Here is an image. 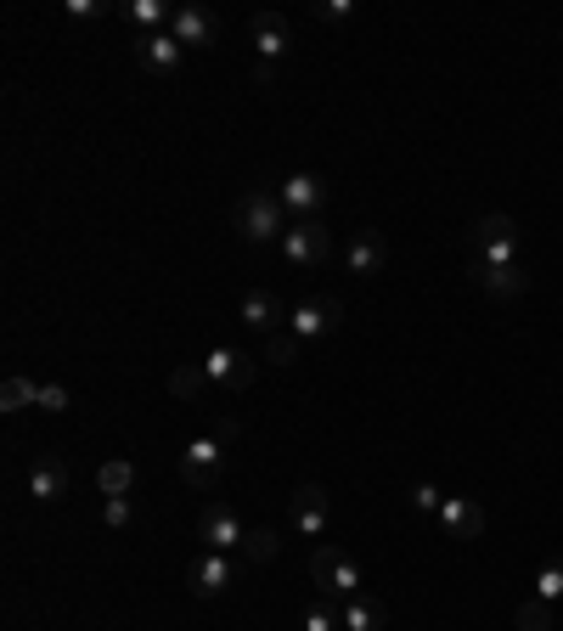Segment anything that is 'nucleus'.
Instances as JSON below:
<instances>
[{
	"label": "nucleus",
	"mask_w": 563,
	"mask_h": 631,
	"mask_svg": "<svg viewBox=\"0 0 563 631\" xmlns=\"http://www.w3.org/2000/svg\"><path fill=\"white\" fill-rule=\"evenodd\" d=\"M237 575H243V564H231L226 553H204V559L192 564V592H198V598H220Z\"/></svg>",
	"instance_id": "15"
},
{
	"label": "nucleus",
	"mask_w": 563,
	"mask_h": 631,
	"mask_svg": "<svg viewBox=\"0 0 563 631\" xmlns=\"http://www.w3.org/2000/svg\"><path fill=\"white\" fill-rule=\"evenodd\" d=\"M198 535L209 541V553H237L243 535H248V524H243L226 502H209V507L198 513Z\"/></svg>",
	"instance_id": "9"
},
{
	"label": "nucleus",
	"mask_w": 563,
	"mask_h": 631,
	"mask_svg": "<svg viewBox=\"0 0 563 631\" xmlns=\"http://www.w3.org/2000/svg\"><path fill=\"white\" fill-rule=\"evenodd\" d=\"M68 485H73V474H68L62 457H40V463L29 469V496H34V502H62Z\"/></svg>",
	"instance_id": "18"
},
{
	"label": "nucleus",
	"mask_w": 563,
	"mask_h": 631,
	"mask_svg": "<svg viewBox=\"0 0 563 631\" xmlns=\"http://www.w3.org/2000/svg\"><path fill=\"white\" fill-rule=\"evenodd\" d=\"M412 507H417V513H439V507H445V496H439L434 485H412Z\"/></svg>",
	"instance_id": "34"
},
{
	"label": "nucleus",
	"mask_w": 563,
	"mask_h": 631,
	"mask_svg": "<svg viewBox=\"0 0 563 631\" xmlns=\"http://www.w3.org/2000/svg\"><path fill=\"white\" fill-rule=\"evenodd\" d=\"M338 327H344V299L338 294H322V299H305V305L288 310V333H299L305 344H316V338H327Z\"/></svg>",
	"instance_id": "5"
},
{
	"label": "nucleus",
	"mask_w": 563,
	"mask_h": 631,
	"mask_svg": "<svg viewBox=\"0 0 563 631\" xmlns=\"http://www.w3.org/2000/svg\"><path fill=\"white\" fill-rule=\"evenodd\" d=\"M316 18H322V23H349V18H355V0H322Z\"/></svg>",
	"instance_id": "31"
},
{
	"label": "nucleus",
	"mask_w": 563,
	"mask_h": 631,
	"mask_svg": "<svg viewBox=\"0 0 563 631\" xmlns=\"http://www.w3.org/2000/svg\"><path fill=\"white\" fill-rule=\"evenodd\" d=\"M305 631H344V625H338V598H316V603L305 609Z\"/></svg>",
	"instance_id": "28"
},
{
	"label": "nucleus",
	"mask_w": 563,
	"mask_h": 631,
	"mask_svg": "<svg viewBox=\"0 0 563 631\" xmlns=\"http://www.w3.org/2000/svg\"><path fill=\"white\" fill-rule=\"evenodd\" d=\"M237 316H243L254 333H282V327H288V310H282V299H276V294H265V288H248Z\"/></svg>",
	"instance_id": "16"
},
{
	"label": "nucleus",
	"mask_w": 563,
	"mask_h": 631,
	"mask_svg": "<svg viewBox=\"0 0 563 631\" xmlns=\"http://www.w3.org/2000/svg\"><path fill=\"white\" fill-rule=\"evenodd\" d=\"M215 440H220V445L237 440V417H220V423H215Z\"/></svg>",
	"instance_id": "35"
},
{
	"label": "nucleus",
	"mask_w": 563,
	"mask_h": 631,
	"mask_svg": "<svg viewBox=\"0 0 563 631\" xmlns=\"http://www.w3.org/2000/svg\"><path fill=\"white\" fill-rule=\"evenodd\" d=\"M237 237L254 243V248L288 237V209H282V198L276 193H243L237 198Z\"/></svg>",
	"instance_id": "1"
},
{
	"label": "nucleus",
	"mask_w": 563,
	"mask_h": 631,
	"mask_svg": "<svg viewBox=\"0 0 563 631\" xmlns=\"http://www.w3.org/2000/svg\"><path fill=\"white\" fill-rule=\"evenodd\" d=\"M97 491H102V496H130V491H136V463L108 457V463L97 469Z\"/></svg>",
	"instance_id": "23"
},
{
	"label": "nucleus",
	"mask_w": 563,
	"mask_h": 631,
	"mask_svg": "<svg viewBox=\"0 0 563 631\" xmlns=\"http://www.w3.org/2000/svg\"><path fill=\"white\" fill-rule=\"evenodd\" d=\"M136 57H141V68H147V73H175V68H180V57H186V46L164 29V34H141V40H136Z\"/></svg>",
	"instance_id": "17"
},
{
	"label": "nucleus",
	"mask_w": 563,
	"mask_h": 631,
	"mask_svg": "<svg viewBox=\"0 0 563 631\" xmlns=\"http://www.w3.org/2000/svg\"><path fill=\"white\" fill-rule=\"evenodd\" d=\"M220 469H226V445L215 440V434H204V440H192L180 451V463H175V474H180V485H192V491H215V480H220Z\"/></svg>",
	"instance_id": "4"
},
{
	"label": "nucleus",
	"mask_w": 563,
	"mask_h": 631,
	"mask_svg": "<svg viewBox=\"0 0 563 631\" xmlns=\"http://www.w3.org/2000/svg\"><path fill=\"white\" fill-rule=\"evenodd\" d=\"M169 34H175L186 51H204V46H215L220 23H215L204 7H175V18H169Z\"/></svg>",
	"instance_id": "13"
},
{
	"label": "nucleus",
	"mask_w": 563,
	"mask_h": 631,
	"mask_svg": "<svg viewBox=\"0 0 563 631\" xmlns=\"http://www.w3.org/2000/svg\"><path fill=\"white\" fill-rule=\"evenodd\" d=\"M535 598H546V603H552V598H563V553L541 564V575H535Z\"/></svg>",
	"instance_id": "29"
},
{
	"label": "nucleus",
	"mask_w": 563,
	"mask_h": 631,
	"mask_svg": "<svg viewBox=\"0 0 563 631\" xmlns=\"http://www.w3.org/2000/svg\"><path fill=\"white\" fill-rule=\"evenodd\" d=\"M40 412H68V390L62 384H40V401H34Z\"/></svg>",
	"instance_id": "33"
},
{
	"label": "nucleus",
	"mask_w": 563,
	"mask_h": 631,
	"mask_svg": "<svg viewBox=\"0 0 563 631\" xmlns=\"http://www.w3.org/2000/svg\"><path fill=\"white\" fill-rule=\"evenodd\" d=\"M40 401V384H29V378H7V384H0V412H23V406H34Z\"/></svg>",
	"instance_id": "27"
},
{
	"label": "nucleus",
	"mask_w": 563,
	"mask_h": 631,
	"mask_svg": "<svg viewBox=\"0 0 563 631\" xmlns=\"http://www.w3.org/2000/svg\"><path fill=\"white\" fill-rule=\"evenodd\" d=\"M282 553V535L270 530V524H254L248 535H243V548H237V564L243 570H259V564H270Z\"/></svg>",
	"instance_id": "21"
},
{
	"label": "nucleus",
	"mask_w": 563,
	"mask_h": 631,
	"mask_svg": "<svg viewBox=\"0 0 563 631\" xmlns=\"http://www.w3.org/2000/svg\"><path fill=\"white\" fill-rule=\"evenodd\" d=\"M282 254L294 265H322L333 254V231L322 220H288V237H282Z\"/></svg>",
	"instance_id": "8"
},
{
	"label": "nucleus",
	"mask_w": 563,
	"mask_h": 631,
	"mask_svg": "<svg viewBox=\"0 0 563 631\" xmlns=\"http://www.w3.org/2000/svg\"><path fill=\"white\" fill-rule=\"evenodd\" d=\"M310 581H316V592L322 598H360V570H355V559L344 553V548H333V541H322V548L310 553Z\"/></svg>",
	"instance_id": "3"
},
{
	"label": "nucleus",
	"mask_w": 563,
	"mask_h": 631,
	"mask_svg": "<svg viewBox=\"0 0 563 631\" xmlns=\"http://www.w3.org/2000/svg\"><path fill=\"white\" fill-rule=\"evenodd\" d=\"M513 625H518V631H552V603L530 592V598L513 609Z\"/></svg>",
	"instance_id": "26"
},
{
	"label": "nucleus",
	"mask_w": 563,
	"mask_h": 631,
	"mask_svg": "<svg viewBox=\"0 0 563 631\" xmlns=\"http://www.w3.org/2000/svg\"><path fill=\"white\" fill-rule=\"evenodd\" d=\"M344 265L355 270V277H378V270L389 265V243H384V231H355L349 237V248H344Z\"/></svg>",
	"instance_id": "12"
},
{
	"label": "nucleus",
	"mask_w": 563,
	"mask_h": 631,
	"mask_svg": "<svg viewBox=\"0 0 563 631\" xmlns=\"http://www.w3.org/2000/svg\"><path fill=\"white\" fill-rule=\"evenodd\" d=\"M467 259L518 265V220L513 215H480L474 231H467Z\"/></svg>",
	"instance_id": "2"
},
{
	"label": "nucleus",
	"mask_w": 563,
	"mask_h": 631,
	"mask_svg": "<svg viewBox=\"0 0 563 631\" xmlns=\"http://www.w3.org/2000/svg\"><path fill=\"white\" fill-rule=\"evenodd\" d=\"M209 390H215V384H209V373H204V361H186V367H175V373H169V395H175V401H186V406H204V401H209Z\"/></svg>",
	"instance_id": "20"
},
{
	"label": "nucleus",
	"mask_w": 563,
	"mask_h": 631,
	"mask_svg": "<svg viewBox=\"0 0 563 631\" xmlns=\"http://www.w3.org/2000/svg\"><path fill=\"white\" fill-rule=\"evenodd\" d=\"M467 283L485 288L491 299H524L530 294V270L524 265H485V259H467Z\"/></svg>",
	"instance_id": "7"
},
{
	"label": "nucleus",
	"mask_w": 563,
	"mask_h": 631,
	"mask_svg": "<svg viewBox=\"0 0 563 631\" xmlns=\"http://www.w3.org/2000/svg\"><path fill=\"white\" fill-rule=\"evenodd\" d=\"M62 12L73 23H90V18H108V0H62Z\"/></svg>",
	"instance_id": "30"
},
{
	"label": "nucleus",
	"mask_w": 563,
	"mask_h": 631,
	"mask_svg": "<svg viewBox=\"0 0 563 631\" xmlns=\"http://www.w3.org/2000/svg\"><path fill=\"white\" fill-rule=\"evenodd\" d=\"M259 361H270V367H299L305 361V338L299 333H265V349H259Z\"/></svg>",
	"instance_id": "22"
},
{
	"label": "nucleus",
	"mask_w": 563,
	"mask_h": 631,
	"mask_svg": "<svg viewBox=\"0 0 563 631\" xmlns=\"http://www.w3.org/2000/svg\"><path fill=\"white\" fill-rule=\"evenodd\" d=\"M439 524L451 530V541H474V535L485 530V507H474L467 496H445V507H439Z\"/></svg>",
	"instance_id": "19"
},
{
	"label": "nucleus",
	"mask_w": 563,
	"mask_h": 631,
	"mask_svg": "<svg viewBox=\"0 0 563 631\" xmlns=\"http://www.w3.org/2000/svg\"><path fill=\"white\" fill-rule=\"evenodd\" d=\"M338 625L344 631H384V609H372L366 598H344L338 603Z\"/></svg>",
	"instance_id": "24"
},
{
	"label": "nucleus",
	"mask_w": 563,
	"mask_h": 631,
	"mask_svg": "<svg viewBox=\"0 0 563 631\" xmlns=\"http://www.w3.org/2000/svg\"><path fill=\"white\" fill-rule=\"evenodd\" d=\"M327 513H333V502H327L322 485H299V491L288 496V519H294V530H299L305 541H316V535L327 530Z\"/></svg>",
	"instance_id": "11"
},
{
	"label": "nucleus",
	"mask_w": 563,
	"mask_h": 631,
	"mask_svg": "<svg viewBox=\"0 0 563 631\" xmlns=\"http://www.w3.org/2000/svg\"><path fill=\"white\" fill-rule=\"evenodd\" d=\"M204 373H209L215 390H248L254 373H259V361L243 355V349H209V355H204Z\"/></svg>",
	"instance_id": "10"
},
{
	"label": "nucleus",
	"mask_w": 563,
	"mask_h": 631,
	"mask_svg": "<svg viewBox=\"0 0 563 631\" xmlns=\"http://www.w3.org/2000/svg\"><path fill=\"white\" fill-rule=\"evenodd\" d=\"M102 519H108L113 530H125V524L136 519V507H130V496H108V507H102Z\"/></svg>",
	"instance_id": "32"
},
{
	"label": "nucleus",
	"mask_w": 563,
	"mask_h": 631,
	"mask_svg": "<svg viewBox=\"0 0 563 631\" xmlns=\"http://www.w3.org/2000/svg\"><path fill=\"white\" fill-rule=\"evenodd\" d=\"M125 18L130 23H141V29H169V18H175V7H164V0H130V7H125Z\"/></svg>",
	"instance_id": "25"
},
{
	"label": "nucleus",
	"mask_w": 563,
	"mask_h": 631,
	"mask_svg": "<svg viewBox=\"0 0 563 631\" xmlns=\"http://www.w3.org/2000/svg\"><path fill=\"white\" fill-rule=\"evenodd\" d=\"M276 198H282V209H288V220H322V209H327V180L322 175H288L276 187Z\"/></svg>",
	"instance_id": "6"
},
{
	"label": "nucleus",
	"mask_w": 563,
	"mask_h": 631,
	"mask_svg": "<svg viewBox=\"0 0 563 631\" xmlns=\"http://www.w3.org/2000/svg\"><path fill=\"white\" fill-rule=\"evenodd\" d=\"M288 46H294V23L282 18V12H259L254 18V51H259V62H282V57H288Z\"/></svg>",
	"instance_id": "14"
}]
</instances>
